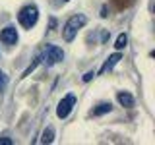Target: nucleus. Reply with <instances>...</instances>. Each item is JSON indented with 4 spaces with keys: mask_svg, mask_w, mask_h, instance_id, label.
Here are the masks:
<instances>
[{
    "mask_svg": "<svg viewBox=\"0 0 155 145\" xmlns=\"http://www.w3.org/2000/svg\"><path fill=\"white\" fill-rule=\"evenodd\" d=\"M52 139H54V128H48L43 132V135H41V143H52Z\"/></svg>",
    "mask_w": 155,
    "mask_h": 145,
    "instance_id": "1a4fd4ad",
    "label": "nucleus"
},
{
    "mask_svg": "<svg viewBox=\"0 0 155 145\" xmlns=\"http://www.w3.org/2000/svg\"><path fill=\"white\" fill-rule=\"evenodd\" d=\"M37 19H39V10H37L35 4H27V6H23L21 10H19V14H18L19 25L25 27V29H31L37 23Z\"/></svg>",
    "mask_w": 155,
    "mask_h": 145,
    "instance_id": "f03ea898",
    "label": "nucleus"
},
{
    "mask_svg": "<svg viewBox=\"0 0 155 145\" xmlns=\"http://www.w3.org/2000/svg\"><path fill=\"white\" fill-rule=\"evenodd\" d=\"M74 105H76V95L70 93V95L62 97V101H60V103H58V106H56V116H58V118H66V116L72 112Z\"/></svg>",
    "mask_w": 155,
    "mask_h": 145,
    "instance_id": "20e7f679",
    "label": "nucleus"
},
{
    "mask_svg": "<svg viewBox=\"0 0 155 145\" xmlns=\"http://www.w3.org/2000/svg\"><path fill=\"white\" fill-rule=\"evenodd\" d=\"M62 58H64V52H62V48H58L56 45H47L45 52H43V56H41V60H43V64H45L47 68H51V66L58 64Z\"/></svg>",
    "mask_w": 155,
    "mask_h": 145,
    "instance_id": "7ed1b4c3",
    "label": "nucleus"
},
{
    "mask_svg": "<svg viewBox=\"0 0 155 145\" xmlns=\"http://www.w3.org/2000/svg\"><path fill=\"white\" fill-rule=\"evenodd\" d=\"M85 23H87V18L84 16V14H76V16H72L64 23V29H62V37H64V41H68V43L74 41V37L78 35V31H80Z\"/></svg>",
    "mask_w": 155,
    "mask_h": 145,
    "instance_id": "f257e3e1",
    "label": "nucleus"
},
{
    "mask_svg": "<svg viewBox=\"0 0 155 145\" xmlns=\"http://www.w3.org/2000/svg\"><path fill=\"white\" fill-rule=\"evenodd\" d=\"M6 85H8V76L4 74L2 70H0V93H2V91L6 89Z\"/></svg>",
    "mask_w": 155,
    "mask_h": 145,
    "instance_id": "f8f14e48",
    "label": "nucleus"
},
{
    "mask_svg": "<svg viewBox=\"0 0 155 145\" xmlns=\"http://www.w3.org/2000/svg\"><path fill=\"white\" fill-rule=\"evenodd\" d=\"M0 41L6 43V45H16V43H18V31H16V27H12V25L4 27L2 31H0Z\"/></svg>",
    "mask_w": 155,
    "mask_h": 145,
    "instance_id": "39448f33",
    "label": "nucleus"
},
{
    "mask_svg": "<svg viewBox=\"0 0 155 145\" xmlns=\"http://www.w3.org/2000/svg\"><path fill=\"white\" fill-rule=\"evenodd\" d=\"M110 110H113V105L110 103H99L93 110H91V116H103L107 112H110Z\"/></svg>",
    "mask_w": 155,
    "mask_h": 145,
    "instance_id": "6e6552de",
    "label": "nucleus"
},
{
    "mask_svg": "<svg viewBox=\"0 0 155 145\" xmlns=\"http://www.w3.org/2000/svg\"><path fill=\"white\" fill-rule=\"evenodd\" d=\"M107 16H109V14H107V8L103 6V8H101V18H107Z\"/></svg>",
    "mask_w": 155,
    "mask_h": 145,
    "instance_id": "dca6fc26",
    "label": "nucleus"
},
{
    "mask_svg": "<svg viewBox=\"0 0 155 145\" xmlns=\"http://www.w3.org/2000/svg\"><path fill=\"white\" fill-rule=\"evenodd\" d=\"M95 77V72H87V74L84 76V81H91Z\"/></svg>",
    "mask_w": 155,
    "mask_h": 145,
    "instance_id": "ddd939ff",
    "label": "nucleus"
},
{
    "mask_svg": "<svg viewBox=\"0 0 155 145\" xmlns=\"http://www.w3.org/2000/svg\"><path fill=\"white\" fill-rule=\"evenodd\" d=\"M120 60H122V54H120V52H114V54H110L109 58H107V62H105L103 66H101L99 74H107V72H110V70H113V68L118 64Z\"/></svg>",
    "mask_w": 155,
    "mask_h": 145,
    "instance_id": "423d86ee",
    "label": "nucleus"
},
{
    "mask_svg": "<svg viewBox=\"0 0 155 145\" xmlns=\"http://www.w3.org/2000/svg\"><path fill=\"white\" fill-rule=\"evenodd\" d=\"M116 99H118V103L122 106H126V108H132L134 106V97L130 95L128 91H120V93L116 95Z\"/></svg>",
    "mask_w": 155,
    "mask_h": 145,
    "instance_id": "0eeeda50",
    "label": "nucleus"
},
{
    "mask_svg": "<svg viewBox=\"0 0 155 145\" xmlns=\"http://www.w3.org/2000/svg\"><path fill=\"white\" fill-rule=\"evenodd\" d=\"M39 62H41V56H37V58H35V60H33V62H31V66H29V68H27V70H25V72H23V77H25V76H29V74H31V72H33V70H35V68H37V64H39Z\"/></svg>",
    "mask_w": 155,
    "mask_h": 145,
    "instance_id": "9b49d317",
    "label": "nucleus"
},
{
    "mask_svg": "<svg viewBox=\"0 0 155 145\" xmlns=\"http://www.w3.org/2000/svg\"><path fill=\"white\" fill-rule=\"evenodd\" d=\"M126 43H128V37H126L124 35V33H120V35H118V39H116V50H122V48L126 47Z\"/></svg>",
    "mask_w": 155,
    "mask_h": 145,
    "instance_id": "9d476101",
    "label": "nucleus"
},
{
    "mask_svg": "<svg viewBox=\"0 0 155 145\" xmlns=\"http://www.w3.org/2000/svg\"><path fill=\"white\" fill-rule=\"evenodd\" d=\"M66 2H68V0H66Z\"/></svg>",
    "mask_w": 155,
    "mask_h": 145,
    "instance_id": "f3484780",
    "label": "nucleus"
},
{
    "mask_svg": "<svg viewBox=\"0 0 155 145\" xmlns=\"http://www.w3.org/2000/svg\"><path fill=\"white\" fill-rule=\"evenodd\" d=\"M14 141L10 137H0V145H12Z\"/></svg>",
    "mask_w": 155,
    "mask_h": 145,
    "instance_id": "4468645a",
    "label": "nucleus"
},
{
    "mask_svg": "<svg viewBox=\"0 0 155 145\" xmlns=\"http://www.w3.org/2000/svg\"><path fill=\"white\" fill-rule=\"evenodd\" d=\"M48 27H51V29L56 27V19H54V18H51V21H48Z\"/></svg>",
    "mask_w": 155,
    "mask_h": 145,
    "instance_id": "2eb2a0df",
    "label": "nucleus"
}]
</instances>
